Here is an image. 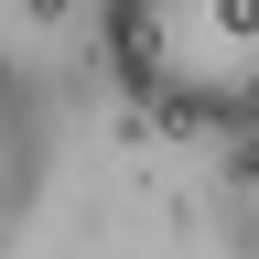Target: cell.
Returning a JSON list of instances; mask_svg holds the SVG:
<instances>
[{
    "instance_id": "6da1fadb",
    "label": "cell",
    "mask_w": 259,
    "mask_h": 259,
    "mask_svg": "<svg viewBox=\"0 0 259 259\" xmlns=\"http://www.w3.org/2000/svg\"><path fill=\"white\" fill-rule=\"evenodd\" d=\"M108 54L162 130L259 119V0H108Z\"/></svg>"
},
{
    "instance_id": "7a4b0ae2",
    "label": "cell",
    "mask_w": 259,
    "mask_h": 259,
    "mask_svg": "<svg viewBox=\"0 0 259 259\" xmlns=\"http://www.w3.org/2000/svg\"><path fill=\"white\" fill-rule=\"evenodd\" d=\"M44 173H54V130H44V97H32V76L11 54H0V248L32 227V205H44Z\"/></svg>"
}]
</instances>
